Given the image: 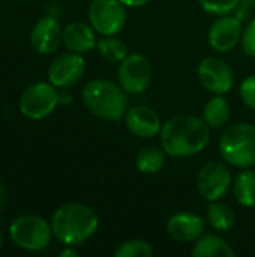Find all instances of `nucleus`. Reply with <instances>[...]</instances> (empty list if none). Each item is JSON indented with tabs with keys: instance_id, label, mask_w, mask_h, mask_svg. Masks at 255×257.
I'll list each match as a JSON object with an SVG mask.
<instances>
[{
	"instance_id": "nucleus-1",
	"label": "nucleus",
	"mask_w": 255,
	"mask_h": 257,
	"mask_svg": "<svg viewBox=\"0 0 255 257\" xmlns=\"http://www.w3.org/2000/svg\"><path fill=\"white\" fill-rule=\"evenodd\" d=\"M161 145L167 155L183 158L200 154L210 142V126L204 119L192 114H179L161 128Z\"/></svg>"
},
{
	"instance_id": "nucleus-2",
	"label": "nucleus",
	"mask_w": 255,
	"mask_h": 257,
	"mask_svg": "<svg viewBox=\"0 0 255 257\" xmlns=\"http://www.w3.org/2000/svg\"><path fill=\"white\" fill-rule=\"evenodd\" d=\"M98 226V214L83 203H65L51 218L53 235L62 244L74 247L92 238Z\"/></svg>"
},
{
	"instance_id": "nucleus-3",
	"label": "nucleus",
	"mask_w": 255,
	"mask_h": 257,
	"mask_svg": "<svg viewBox=\"0 0 255 257\" xmlns=\"http://www.w3.org/2000/svg\"><path fill=\"white\" fill-rule=\"evenodd\" d=\"M86 108L98 119L117 122L128 111L126 92L120 84L108 80H92L83 89Z\"/></svg>"
},
{
	"instance_id": "nucleus-4",
	"label": "nucleus",
	"mask_w": 255,
	"mask_h": 257,
	"mask_svg": "<svg viewBox=\"0 0 255 257\" xmlns=\"http://www.w3.org/2000/svg\"><path fill=\"white\" fill-rule=\"evenodd\" d=\"M219 154L231 166L248 169L255 164V125L237 122L219 139Z\"/></svg>"
},
{
	"instance_id": "nucleus-5",
	"label": "nucleus",
	"mask_w": 255,
	"mask_h": 257,
	"mask_svg": "<svg viewBox=\"0 0 255 257\" xmlns=\"http://www.w3.org/2000/svg\"><path fill=\"white\" fill-rule=\"evenodd\" d=\"M9 236L15 245L27 251H41L51 242L53 229L44 218L36 215H21L9 227Z\"/></svg>"
},
{
	"instance_id": "nucleus-6",
	"label": "nucleus",
	"mask_w": 255,
	"mask_h": 257,
	"mask_svg": "<svg viewBox=\"0 0 255 257\" xmlns=\"http://www.w3.org/2000/svg\"><path fill=\"white\" fill-rule=\"evenodd\" d=\"M60 102L59 92L51 83H33L20 98V110L23 116L32 120H41L50 116Z\"/></svg>"
},
{
	"instance_id": "nucleus-7",
	"label": "nucleus",
	"mask_w": 255,
	"mask_h": 257,
	"mask_svg": "<svg viewBox=\"0 0 255 257\" xmlns=\"http://www.w3.org/2000/svg\"><path fill=\"white\" fill-rule=\"evenodd\" d=\"M89 21L95 32L104 36H114L125 27V5L120 0H92L89 5Z\"/></svg>"
},
{
	"instance_id": "nucleus-8",
	"label": "nucleus",
	"mask_w": 255,
	"mask_h": 257,
	"mask_svg": "<svg viewBox=\"0 0 255 257\" xmlns=\"http://www.w3.org/2000/svg\"><path fill=\"white\" fill-rule=\"evenodd\" d=\"M117 80L126 93H143L152 81V65L143 54H128L117 68Z\"/></svg>"
},
{
	"instance_id": "nucleus-9",
	"label": "nucleus",
	"mask_w": 255,
	"mask_h": 257,
	"mask_svg": "<svg viewBox=\"0 0 255 257\" xmlns=\"http://www.w3.org/2000/svg\"><path fill=\"white\" fill-rule=\"evenodd\" d=\"M231 185L230 169L221 161L206 163L197 176V187L204 200L216 202L227 194Z\"/></svg>"
},
{
	"instance_id": "nucleus-10",
	"label": "nucleus",
	"mask_w": 255,
	"mask_h": 257,
	"mask_svg": "<svg viewBox=\"0 0 255 257\" xmlns=\"http://www.w3.org/2000/svg\"><path fill=\"white\" fill-rule=\"evenodd\" d=\"M197 75L201 86L213 95H224L230 92L234 83L230 65L218 56L203 59L198 65Z\"/></svg>"
},
{
	"instance_id": "nucleus-11",
	"label": "nucleus",
	"mask_w": 255,
	"mask_h": 257,
	"mask_svg": "<svg viewBox=\"0 0 255 257\" xmlns=\"http://www.w3.org/2000/svg\"><path fill=\"white\" fill-rule=\"evenodd\" d=\"M86 69V62L78 53H63L57 56L48 68V80L59 89H66L80 81Z\"/></svg>"
},
{
	"instance_id": "nucleus-12",
	"label": "nucleus",
	"mask_w": 255,
	"mask_h": 257,
	"mask_svg": "<svg viewBox=\"0 0 255 257\" xmlns=\"http://www.w3.org/2000/svg\"><path fill=\"white\" fill-rule=\"evenodd\" d=\"M242 38V21L234 15L218 18L209 29V44L215 51L227 53L233 50Z\"/></svg>"
},
{
	"instance_id": "nucleus-13",
	"label": "nucleus",
	"mask_w": 255,
	"mask_h": 257,
	"mask_svg": "<svg viewBox=\"0 0 255 257\" xmlns=\"http://www.w3.org/2000/svg\"><path fill=\"white\" fill-rule=\"evenodd\" d=\"M63 42V30L54 17L38 20L30 32V45L39 54H53Z\"/></svg>"
},
{
	"instance_id": "nucleus-14",
	"label": "nucleus",
	"mask_w": 255,
	"mask_h": 257,
	"mask_svg": "<svg viewBox=\"0 0 255 257\" xmlns=\"http://www.w3.org/2000/svg\"><path fill=\"white\" fill-rule=\"evenodd\" d=\"M125 123L131 134L140 139H152L161 133L162 123L158 113L146 105H135L125 114Z\"/></svg>"
},
{
	"instance_id": "nucleus-15",
	"label": "nucleus",
	"mask_w": 255,
	"mask_h": 257,
	"mask_svg": "<svg viewBox=\"0 0 255 257\" xmlns=\"http://www.w3.org/2000/svg\"><path fill=\"white\" fill-rule=\"evenodd\" d=\"M168 235L180 242H194L204 235V221L201 217L191 212H179L167 221Z\"/></svg>"
},
{
	"instance_id": "nucleus-16",
	"label": "nucleus",
	"mask_w": 255,
	"mask_h": 257,
	"mask_svg": "<svg viewBox=\"0 0 255 257\" xmlns=\"http://www.w3.org/2000/svg\"><path fill=\"white\" fill-rule=\"evenodd\" d=\"M63 44L72 53H78V54L89 53L98 44L95 29L81 21L69 23L63 29Z\"/></svg>"
},
{
	"instance_id": "nucleus-17",
	"label": "nucleus",
	"mask_w": 255,
	"mask_h": 257,
	"mask_svg": "<svg viewBox=\"0 0 255 257\" xmlns=\"http://www.w3.org/2000/svg\"><path fill=\"white\" fill-rule=\"evenodd\" d=\"M194 257H234L236 253L231 245L216 235H201L194 248Z\"/></svg>"
},
{
	"instance_id": "nucleus-18",
	"label": "nucleus",
	"mask_w": 255,
	"mask_h": 257,
	"mask_svg": "<svg viewBox=\"0 0 255 257\" xmlns=\"http://www.w3.org/2000/svg\"><path fill=\"white\" fill-rule=\"evenodd\" d=\"M231 110L228 101L222 95H215L203 107V119L210 128L224 126L230 119Z\"/></svg>"
},
{
	"instance_id": "nucleus-19",
	"label": "nucleus",
	"mask_w": 255,
	"mask_h": 257,
	"mask_svg": "<svg viewBox=\"0 0 255 257\" xmlns=\"http://www.w3.org/2000/svg\"><path fill=\"white\" fill-rule=\"evenodd\" d=\"M233 194L239 205L245 208L255 206V173L245 170L239 173L233 184Z\"/></svg>"
},
{
	"instance_id": "nucleus-20",
	"label": "nucleus",
	"mask_w": 255,
	"mask_h": 257,
	"mask_svg": "<svg viewBox=\"0 0 255 257\" xmlns=\"http://www.w3.org/2000/svg\"><path fill=\"white\" fill-rule=\"evenodd\" d=\"M206 217L209 224L219 232H227L230 229H233L234 223H236V215L233 212V209L221 202H212L206 211Z\"/></svg>"
},
{
	"instance_id": "nucleus-21",
	"label": "nucleus",
	"mask_w": 255,
	"mask_h": 257,
	"mask_svg": "<svg viewBox=\"0 0 255 257\" xmlns=\"http://www.w3.org/2000/svg\"><path fill=\"white\" fill-rule=\"evenodd\" d=\"M165 164V151H161L158 148H144L138 152L135 158L137 169L144 175H153L158 173Z\"/></svg>"
},
{
	"instance_id": "nucleus-22",
	"label": "nucleus",
	"mask_w": 255,
	"mask_h": 257,
	"mask_svg": "<svg viewBox=\"0 0 255 257\" xmlns=\"http://www.w3.org/2000/svg\"><path fill=\"white\" fill-rule=\"evenodd\" d=\"M102 59L111 63H120L128 56V47L123 41L114 36H104L96 44Z\"/></svg>"
},
{
	"instance_id": "nucleus-23",
	"label": "nucleus",
	"mask_w": 255,
	"mask_h": 257,
	"mask_svg": "<svg viewBox=\"0 0 255 257\" xmlns=\"http://www.w3.org/2000/svg\"><path fill=\"white\" fill-rule=\"evenodd\" d=\"M116 257H152L153 250L152 245L141 239H131L117 247L114 251Z\"/></svg>"
},
{
	"instance_id": "nucleus-24",
	"label": "nucleus",
	"mask_w": 255,
	"mask_h": 257,
	"mask_svg": "<svg viewBox=\"0 0 255 257\" xmlns=\"http://www.w3.org/2000/svg\"><path fill=\"white\" fill-rule=\"evenodd\" d=\"M200 6L215 15H228L234 11L239 0H198Z\"/></svg>"
},
{
	"instance_id": "nucleus-25",
	"label": "nucleus",
	"mask_w": 255,
	"mask_h": 257,
	"mask_svg": "<svg viewBox=\"0 0 255 257\" xmlns=\"http://www.w3.org/2000/svg\"><path fill=\"white\" fill-rule=\"evenodd\" d=\"M240 98L242 101L255 111V74L246 77L240 84Z\"/></svg>"
},
{
	"instance_id": "nucleus-26",
	"label": "nucleus",
	"mask_w": 255,
	"mask_h": 257,
	"mask_svg": "<svg viewBox=\"0 0 255 257\" xmlns=\"http://www.w3.org/2000/svg\"><path fill=\"white\" fill-rule=\"evenodd\" d=\"M242 48L246 56L255 59V18L249 21L242 32Z\"/></svg>"
},
{
	"instance_id": "nucleus-27",
	"label": "nucleus",
	"mask_w": 255,
	"mask_h": 257,
	"mask_svg": "<svg viewBox=\"0 0 255 257\" xmlns=\"http://www.w3.org/2000/svg\"><path fill=\"white\" fill-rule=\"evenodd\" d=\"M255 8V0H239L237 6L234 8V11L231 12V15H234L236 18H239L240 21L246 20V17L251 14V11Z\"/></svg>"
},
{
	"instance_id": "nucleus-28",
	"label": "nucleus",
	"mask_w": 255,
	"mask_h": 257,
	"mask_svg": "<svg viewBox=\"0 0 255 257\" xmlns=\"http://www.w3.org/2000/svg\"><path fill=\"white\" fill-rule=\"evenodd\" d=\"M120 2L129 8H140V6H144L146 3H149L150 0H120Z\"/></svg>"
},
{
	"instance_id": "nucleus-29",
	"label": "nucleus",
	"mask_w": 255,
	"mask_h": 257,
	"mask_svg": "<svg viewBox=\"0 0 255 257\" xmlns=\"http://www.w3.org/2000/svg\"><path fill=\"white\" fill-rule=\"evenodd\" d=\"M60 257H77L78 256V251L74 248V245H66V248L63 251H60Z\"/></svg>"
},
{
	"instance_id": "nucleus-30",
	"label": "nucleus",
	"mask_w": 255,
	"mask_h": 257,
	"mask_svg": "<svg viewBox=\"0 0 255 257\" xmlns=\"http://www.w3.org/2000/svg\"><path fill=\"white\" fill-rule=\"evenodd\" d=\"M6 199H8V188L0 182V209L5 206L6 203Z\"/></svg>"
},
{
	"instance_id": "nucleus-31",
	"label": "nucleus",
	"mask_w": 255,
	"mask_h": 257,
	"mask_svg": "<svg viewBox=\"0 0 255 257\" xmlns=\"http://www.w3.org/2000/svg\"><path fill=\"white\" fill-rule=\"evenodd\" d=\"M0 247H2V233H0Z\"/></svg>"
},
{
	"instance_id": "nucleus-32",
	"label": "nucleus",
	"mask_w": 255,
	"mask_h": 257,
	"mask_svg": "<svg viewBox=\"0 0 255 257\" xmlns=\"http://www.w3.org/2000/svg\"><path fill=\"white\" fill-rule=\"evenodd\" d=\"M20 2H27V0H20Z\"/></svg>"
}]
</instances>
